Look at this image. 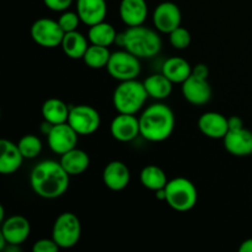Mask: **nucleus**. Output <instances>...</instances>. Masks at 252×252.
I'll return each mask as SVG.
<instances>
[{
  "label": "nucleus",
  "instance_id": "19",
  "mask_svg": "<svg viewBox=\"0 0 252 252\" xmlns=\"http://www.w3.org/2000/svg\"><path fill=\"white\" fill-rule=\"evenodd\" d=\"M76 12L81 22L90 27L105 21L107 4L106 0H76Z\"/></svg>",
  "mask_w": 252,
  "mask_h": 252
},
{
  "label": "nucleus",
  "instance_id": "22",
  "mask_svg": "<svg viewBox=\"0 0 252 252\" xmlns=\"http://www.w3.org/2000/svg\"><path fill=\"white\" fill-rule=\"evenodd\" d=\"M161 73L174 84H182L192 75V66L181 57H171L162 64Z\"/></svg>",
  "mask_w": 252,
  "mask_h": 252
},
{
  "label": "nucleus",
  "instance_id": "34",
  "mask_svg": "<svg viewBox=\"0 0 252 252\" xmlns=\"http://www.w3.org/2000/svg\"><path fill=\"white\" fill-rule=\"evenodd\" d=\"M192 74H193V75L199 76V78L208 79L209 69H208V66L206 65V64L199 63V64H197L196 66H193V68H192Z\"/></svg>",
  "mask_w": 252,
  "mask_h": 252
},
{
  "label": "nucleus",
  "instance_id": "8",
  "mask_svg": "<svg viewBox=\"0 0 252 252\" xmlns=\"http://www.w3.org/2000/svg\"><path fill=\"white\" fill-rule=\"evenodd\" d=\"M30 33L34 43L38 46L43 48H57L62 44L65 32L62 30L58 20L56 21V20L42 17L32 24Z\"/></svg>",
  "mask_w": 252,
  "mask_h": 252
},
{
  "label": "nucleus",
  "instance_id": "11",
  "mask_svg": "<svg viewBox=\"0 0 252 252\" xmlns=\"http://www.w3.org/2000/svg\"><path fill=\"white\" fill-rule=\"evenodd\" d=\"M182 14L180 7L172 1H162L153 12V24L157 31L167 33L181 26Z\"/></svg>",
  "mask_w": 252,
  "mask_h": 252
},
{
  "label": "nucleus",
  "instance_id": "18",
  "mask_svg": "<svg viewBox=\"0 0 252 252\" xmlns=\"http://www.w3.org/2000/svg\"><path fill=\"white\" fill-rule=\"evenodd\" d=\"M24 155L17 143L9 139L0 140V172L2 175L15 174L24 162Z\"/></svg>",
  "mask_w": 252,
  "mask_h": 252
},
{
  "label": "nucleus",
  "instance_id": "20",
  "mask_svg": "<svg viewBox=\"0 0 252 252\" xmlns=\"http://www.w3.org/2000/svg\"><path fill=\"white\" fill-rule=\"evenodd\" d=\"M148 4L145 0H121L120 16L128 27L140 26L148 17Z\"/></svg>",
  "mask_w": 252,
  "mask_h": 252
},
{
  "label": "nucleus",
  "instance_id": "7",
  "mask_svg": "<svg viewBox=\"0 0 252 252\" xmlns=\"http://www.w3.org/2000/svg\"><path fill=\"white\" fill-rule=\"evenodd\" d=\"M106 69L115 80H118L121 83V81L137 79L142 70V65H140V59L138 57L123 48L122 51L111 53Z\"/></svg>",
  "mask_w": 252,
  "mask_h": 252
},
{
  "label": "nucleus",
  "instance_id": "16",
  "mask_svg": "<svg viewBox=\"0 0 252 252\" xmlns=\"http://www.w3.org/2000/svg\"><path fill=\"white\" fill-rule=\"evenodd\" d=\"M102 181L111 191H122L130 182V170L125 162L113 160L103 169Z\"/></svg>",
  "mask_w": 252,
  "mask_h": 252
},
{
  "label": "nucleus",
  "instance_id": "9",
  "mask_svg": "<svg viewBox=\"0 0 252 252\" xmlns=\"http://www.w3.org/2000/svg\"><path fill=\"white\" fill-rule=\"evenodd\" d=\"M68 123L79 135H91L100 128L101 116L93 106H70Z\"/></svg>",
  "mask_w": 252,
  "mask_h": 252
},
{
  "label": "nucleus",
  "instance_id": "2",
  "mask_svg": "<svg viewBox=\"0 0 252 252\" xmlns=\"http://www.w3.org/2000/svg\"><path fill=\"white\" fill-rule=\"evenodd\" d=\"M140 137L152 143L164 142L171 137L175 129V115L162 102L148 106L139 116Z\"/></svg>",
  "mask_w": 252,
  "mask_h": 252
},
{
  "label": "nucleus",
  "instance_id": "36",
  "mask_svg": "<svg viewBox=\"0 0 252 252\" xmlns=\"http://www.w3.org/2000/svg\"><path fill=\"white\" fill-rule=\"evenodd\" d=\"M239 251L240 252H252V238L246 239L241 243V245L239 246Z\"/></svg>",
  "mask_w": 252,
  "mask_h": 252
},
{
  "label": "nucleus",
  "instance_id": "32",
  "mask_svg": "<svg viewBox=\"0 0 252 252\" xmlns=\"http://www.w3.org/2000/svg\"><path fill=\"white\" fill-rule=\"evenodd\" d=\"M59 246L57 245L53 239H39L33 244L32 250L33 252H57L59 250Z\"/></svg>",
  "mask_w": 252,
  "mask_h": 252
},
{
  "label": "nucleus",
  "instance_id": "29",
  "mask_svg": "<svg viewBox=\"0 0 252 252\" xmlns=\"http://www.w3.org/2000/svg\"><path fill=\"white\" fill-rule=\"evenodd\" d=\"M20 152L22 153L25 159H34L42 152V140L34 134H26L17 142Z\"/></svg>",
  "mask_w": 252,
  "mask_h": 252
},
{
  "label": "nucleus",
  "instance_id": "24",
  "mask_svg": "<svg viewBox=\"0 0 252 252\" xmlns=\"http://www.w3.org/2000/svg\"><path fill=\"white\" fill-rule=\"evenodd\" d=\"M69 112H70V107L61 98H48L42 105L43 120L53 126L68 122Z\"/></svg>",
  "mask_w": 252,
  "mask_h": 252
},
{
  "label": "nucleus",
  "instance_id": "25",
  "mask_svg": "<svg viewBox=\"0 0 252 252\" xmlns=\"http://www.w3.org/2000/svg\"><path fill=\"white\" fill-rule=\"evenodd\" d=\"M149 97L158 101L165 100L172 93V81L169 80L162 73L152 74L143 81Z\"/></svg>",
  "mask_w": 252,
  "mask_h": 252
},
{
  "label": "nucleus",
  "instance_id": "10",
  "mask_svg": "<svg viewBox=\"0 0 252 252\" xmlns=\"http://www.w3.org/2000/svg\"><path fill=\"white\" fill-rule=\"evenodd\" d=\"M78 138L79 134L68 122L61 123L52 126L51 130L47 134V144L54 154L63 155L76 148Z\"/></svg>",
  "mask_w": 252,
  "mask_h": 252
},
{
  "label": "nucleus",
  "instance_id": "15",
  "mask_svg": "<svg viewBox=\"0 0 252 252\" xmlns=\"http://www.w3.org/2000/svg\"><path fill=\"white\" fill-rule=\"evenodd\" d=\"M110 130L112 137L118 142H132L140 135L139 118L135 117V115L120 113L111 122Z\"/></svg>",
  "mask_w": 252,
  "mask_h": 252
},
{
  "label": "nucleus",
  "instance_id": "28",
  "mask_svg": "<svg viewBox=\"0 0 252 252\" xmlns=\"http://www.w3.org/2000/svg\"><path fill=\"white\" fill-rule=\"evenodd\" d=\"M111 52L108 47L96 46V44H90L86 49L85 54L83 57V61L89 68L91 69H102L106 68L110 61Z\"/></svg>",
  "mask_w": 252,
  "mask_h": 252
},
{
  "label": "nucleus",
  "instance_id": "14",
  "mask_svg": "<svg viewBox=\"0 0 252 252\" xmlns=\"http://www.w3.org/2000/svg\"><path fill=\"white\" fill-rule=\"evenodd\" d=\"M224 148L229 154L238 158L252 155V132L243 127L239 129H230L223 138Z\"/></svg>",
  "mask_w": 252,
  "mask_h": 252
},
{
  "label": "nucleus",
  "instance_id": "5",
  "mask_svg": "<svg viewBox=\"0 0 252 252\" xmlns=\"http://www.w3.org/2000/svg\"><path fill=\"white\" fill-rule=\"evenodd\" d=\"M165 202L176 212L191 211L198 201L197 187L186 177H175L169 180L165 186Z\"/></svg>",
  "mask_w": 252,
  "mask_h": 252
},
{
  "label": "nucleus",
  "instance_id": "27",
  "mask_svg": "<svg viewBox=\"0 0 252 252\" xmlns=\"http://www.w3.org/2000/svg\"><path fill=\"white\" fill-rule=\"evenodd\" d=\"M167 176L161 167L157 165H148L140 171V184L150 191L165 189L167 184Z\"/></svg>",
  "mask_w": 252,
  "mask_h": 252
},
{
  "label": "nucleus",
  "instance_id": "31",
  "mask_svg": "<svg viewBox=\"0 0 252 252\" xmlns=\"http://www.w3.org/2000/svg\"><path fill=\"white\" fill-rule=\"evenodd\" d=\"M58 22L64 32H70L76 31L81 20L76 11H69V10H65V11L62 12V15L59 16Z\"/></svg>",
  "mask_w": 252,
  "mask_h": 252
},
{
  "label": "nucleus",
  "instance_id": "12",
  "mask_svg": "<svg viewBox=\"0 0 252 252\" xmlns=\"http://www.w3.org/2000/svg\"><path fill=\"white\" fill-rule=\"evenodd\" d=\"M181 91L185 100L193 106L207 105L212 98V86L208 79L193 74L181 84Z\"/></svg>",
  "mask_w": 252,
  "mask_h": 252
},
{
  "label": "nucleus",
  "instance_id": "30",
  "mask_svg": "<svg viewBox=\"0 0 252 252\" xmlns=\"http://www.w3.org/2000/svg\"><path fill=\"white\" fill-rule=\"evenodd\" d=\"M169 41L170 44L174 47L175 49H186L189 48V44H191L192 37L191 33L185 27L179 26L177 29H175L174 31H171L169 33Z\"/></svg>",
  "mask_w": 252,
  "mask_h": 252
},
{
  "label": "nucleus",
  "instance_id": "21",
  "mask_svg": "<svg viewBox=\"0 0 252 252\" xmlns=\"http://www.w3.org/2000/svg\"><path fill=\"white\" fill-rule=\"evenodd\" d=\"M59 162L70 176H78V175L84 174L89 169L90 157L85 150L74 148V149L66 152L65 154L61 155Z\"/></svg>",
  "mask_w": 252,
  "mask_h": 252
},
{
  "label": "nucleus",
  "instance_id": "35",
  "mask_svg": "<svg viewBox=\"0 0 252 252\" xmlns=\"http://www.w3.org/2000/svg\"><path fill=\"white\" fill-rule=\"evenodd\" d=\"M229 122V130L230 129H239L244 127V121L239 116H231L228 118Z\"/></svg>",
  "mask_w": 252,
  "mask_h": 252
},
{
  "label": "nucleus",
  "instance_id": "3",
  "mask_svg": "<svg viewBox=\"0 0 252 252\" xmlns=\"http://www.w3.org/2000/svg\"><path fill=\"white\" fill-rule=\"evenodd\" d=\"M116 44L142 59L157 56L161 51L162 41L157 31L140 25L128 27L125 32L118 33Z\"/></svg>",
  "mask_w": 252,
  "mask_h": 252
},
{
  "label": "nucleus",
  "instance_id": "13",
  "mask_svg": "<svg viewBox=\"0 0 252 252\" xmlns=\"http://www.w3.org/2000/svg\"><path fill=\"white\" fill-rule=\"evenodd\" d=\"M31 233L30 221L22 216H11L1 221L0 235L5 239L7 244L21 245L29 239Z\"/></svg>",
  "mask_w": 252,
  "mask_h": 252
},
{
  "label": "nucleus",
  "instance_id": "17",
  "mask_svg": "<svg viewBox=\"0 0 252 252\" xmlns=\"http://www.w3.org/2000/svg\"><path fill=\"white\" fill-rule=\"evenodd\" d=\"M198 128L203 135L211 139H223L229 132L228 118L219 112H204L198 120Z\"/></svg>",
  "mask_w": 252,
  "mask_h": 252
},
{
  "label": "nucleus",
  "instance_id": "6",
  "mask_svg": "<svg viewBox=\"0 0 252 252\" xmlns=\"http://www.w3.org/2000/svg\"><path fill=\"white\" fill-rule=\"evenodd\" d=\"M81 221L71 212H64L57 217L52 229V239L61 249H71L80 241Z\"/></svg>",
  "mask_w": 252,
  "mask_h": 252
},
{
  "label": "nucleus",
  "instance_id": "33",
  "mask_svg": "<svg viewBox=\"0 0 252 252\" xmlns=\"http://www.w3.org/2000/svg\"><path fill=\"white\" fill-rule=\"evenodd\" d=\"M74 0H43L47 9L56 12H63L70 7Z\"/></svg>",
  "mask_w": 252,
  "mask_h": 252
},
{
  "label": "nucleus",
  "instance_id": "23",
  "mask_svg": "<svg viewBox=\"0 0 252 252\" xmlns=\"http://www.w3.org/2000/svg\"><path fill=\"white\" fill-rule=\"evenodd\" d=\"M61 47L68 58L83 59L86 49L89 48V38L78 30L65 32Z\"/></svg>",
  "mask_w": 252,
  "mask_h": 252
},
{
  "label": "nucleus",
  "instance_id": "37",
  "mask_svg": "<svg viewBox=\"0 0 252 252\" xmlns=\"http://www.w3.org/2000/svg\"><path fill=\"white\" fill-rule=\"evenodd\" d=\"M75 1H76V0H75Z\"/></svg>",
  "mask_w": 252,
  "mask_h": 252
},
{
  "label": "nucleus",
  "instance_id": "4",
  "mask_svg": "<svg viewBox=\"0 0 252 252\" xmlns=\"http://www.w3.org/2000/svg\"><path fill=\"white\" fill-rule=\"evenodd\" d=\"M148 95L144 84L133 80L121 81L113 91L112 102L118 113H128L135 115L144 107Z\"/></svg>",
  "mask_w": 252,
  "mask_h": 252
},
{
  "label": "nucleus",
  "instance_id": "1",
  "mask_svg": "<svg viewBox=\"0 0 252 252\" xmlns=\"http://www.w3.org/2000/svg\"><path fill=\"white\" fill-rule=\"evenodd\" d=\"M70 175L56 160H43L32 169L30 186L38 197L56 199L63 196L69 189Z\"/></svg>",
  "mask_w": 252,
  "mask_h": 252
},
{
  "label": "nucleus",
  "instance_id": "26",
  "mask_svg": "<svg viewBox=\"0 0 252 252\" xmlns=\"http://www.w3.org/2000/svg\"><path fill=\"white\" fill-rule=\"evenodd\" d=\"M117 32L115 27L108 22H98V24L90 26L88 32V38L90 44H96V46L110 47L116 43L117 38Z\"/></svg>",
  "mask_w": 252,
  "mask_h": 252
}]
</instances>
